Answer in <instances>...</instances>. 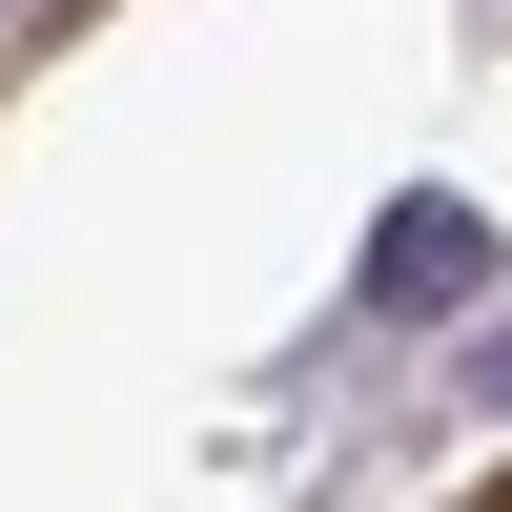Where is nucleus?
Returning a JSON list of instances; mask_svg holds the SVG:
<instances>
[{
	"instance_id": "1",
	"label": "nucleus",
	"mask_w": 512,
	"mask_h": 512,
	"mask_svg": "<svg viewBox=\"0 0 512 512\" xmlns=\"http://www.w3.org/2000/svg\"><path fill=\"white\" fill-rule=\"evenodd\" d=\"M472 287H492V226H472L451 185H410L390 226H369V308H390V328H431V308H472Z\"/></svg>"
},
{
	"instance_id": "2",
	"label": "nucleus",
	"mask_w": 512,
	"mask_h": 512,
	"mask_svg": "<svg viewBox=\"0 0 512 512\" xmlns=\"http://www.w3.org/2000/svg\"><path fill=\"white\" fill-rule=\"evenodd\" d=\"M472 410H512V328H492V349H472Z\"/></svg>"
}]
</instances>
